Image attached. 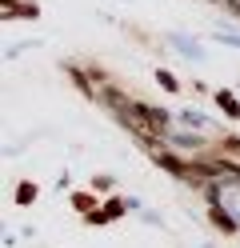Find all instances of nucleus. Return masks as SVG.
Here are the masks:
<instances>
[{
	"label": "nucleus",
	"instance_id": "obj_7",
	"mask_svg": "<svg viewBox=\"0 0 240 248\" xmlns=\"http://www.w3.org/2000/svg\"><path fill=\"white\" fill-rule=\"evenodd\" d=\"M224 148H228V152H236V156H240V140H232V136L224 140Z\"/></svg>",
	"mask_w": 240,
	"mask_h": 248
},
{
	"label": "nucleus",
	"instance_id": "obj_1",
	"mask_svg": "<svg viewBox=\"0 0 240 248\" xmlns=\"http://www.w3.org/2000/svg\"><path fill=\"white\" fill-rule=\"evenodd\" d=\"M216 104H220V108H224V112H228L232 120L240 116V100L232 96V92H216Z\"/></svg>",
	"mask_w": 240,
	"mask_h": 248
},
{
	"label": "nucleus",
	"instance_id": "obj_3",
	"mask_svg": "<svg viewBox=\"0 0 240 248\" xmlns=\"http://www.w3.org/2000/svg\"><path fill=\"white\" fill-rule=\"evenodd\" d=\"M212 216H216V224H220V228H228V232H236V220H232V216L224 212V208H212Z\"/></svg>",
	"mask_w": 240,
	"mask_h": 248
},
{
	"label": "nucleus",
	"instance_id": "obj_2",
	"mask_svg": "<svg viewBox=\"0 0 240 248\" xmlns=\"http://www.w3.org/2000/svg\"><path fill=\"white\" fill-rule=\"evenodd\" d=\"M168 44H176V48H180V52H188V60H196V56H204L200 48H196V44H192L188 36H168Z\"/></svg>",
	"mask_w": 240,
	"mask_h": 248
},
{
	"label": "nucleus",
	"instance_id": "obj_6",
	"mask_svg": "<svg viewBox=\"0 0 240 248\" xmlns=\"http://www.w3.org/2000/svg\"><path fill=\"white\" fill-rule=\"evenodd\" d=\"M32 196H36V188H32V184H24V188H20V192H16V200H20V204H28V200H32Z\"/></svg>",
	"mask_w": 240,
	"mask_h": 248
},
{
	"label": "nucleus",
	"instance_id": "obj_4",
	"mask_svg": "<svg viewBox=\"0 0 240 248\" xmlns=\"http://www.w3.org/2000/svg\"><path fill=\"white\" fill-rule=\"evenodd\" d=\"M156 80H160V88H168V92H176V76H172L168 68H160V72H156Z\"/></svg>",
	"mask_w": 240,
	"mask_h": 248
},
{
	"label": "nucleus",
	"instance_id": "obj_5",
	"mask_svg": "<svg viewBox=\"0 0 240 248\" xmlns=\"http://www.w3.org/2000/svg\"><path fill=\"white\" fill-rule=\"evenodd\" d=\"M180 120L188 124V128H204V112H192V108H188V112H184Z\"/></svg>",
	"mask_w": 240,
	"mask_h": 248
}]
</instances>
